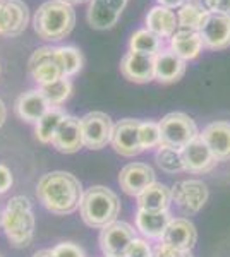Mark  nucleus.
<instances>
[{
    "instance_id": "nucleus-23",
    "label": "nucleus",
    "mask_w": 230,
    "mask_h": 257,
    "mask_svg": "<svg viewBox=\"0 0 230 257\" xmlns=\"http://www.w3.org/2000/svg\"><path fill=\"white\" fill-rule=\"evenodd\" d=\"M169 48L172 50L179 59H182L184 62H189L201 55L204 45L198 31L177 30L174 33L172 38L169 40Z\"/></svg>"
},
{
    "instance_id": "nucleus-24",
    "label": "nucleus",
    "mask_w": 230,
    "mask_h": 257,
    "mask_svg": "<svg viewBox=\"0 0 230 257\" xmlns=\"http://www.w3.org/2000/svg\"><path fill=\"white\" fill-rule=\"evenodd\" d=\"M170 216L169 211H146L137 209L136 213V228L144 235L146 238L162 240L165 233L167 226H169Z\"/></svg>"
},
{
    "instance_id": "nucleus-3",
    "label": "nucleus",
    "mask_w": 230,
    "mask_h": 257,
    "mask_svg": "<svg viewBox=\"0 0 230 257\" xmlns=\"http://www.w3.org/2000/svg\"><path fill=\"white\" fill-rule=\"evenodd\" d=\"M0 226L7 240L16 248H24L33 242L35 237V213L31 202L24 196H16L7 202L0 216Z\"/></svg>"
},
{
    "instance_id": "nucleus-41",
    "label": "nucleus",
    "mask_w": 230,
    "mask_h": 257,
    "mask_svg": "<svg viewBox=\"0 0 230 257\" xmlns=\"http://www.w3.org/2000/svg\"><path fill=\"white\" fill-rule=\"evenodd\" d=\"M62 2H67L70 6H74V4H83V2H88V0H62Z\"/></svg>"
},
{
    "instance_id": "nucleus-12",
    "label": "nucleus",
    "mask_w": 230,
    "mask_h": 257,
    "mask_svg": "<svg viewBox=\"0 0 230 257\" xmlns=\"http://www.w3.org/2000/svg\"><path fill=\"white\" fill-rule=\"evenodd\" d=\"M136 238V231L129 223L114 221L100 233V248L105 255H125L127 247Z\"/></svg>"
},
{
    "instance_id": "nucleus-32",
    "label": "nucleus",
    "mask_w": 230,
    "mask_h": 257,
    "mask_svg": "<svg viewBox=\"0 0 230 257\" xmlns=\"http://www.w3.org/2000/svg\"><path fill=\"white\" fill-rule=\"evenodd\" d=\"M139 143L143 151L160 148L162 144V134H160V123L153 120H146L139 123Z\"/></svg>"
},
{
    "instance_id": "nucleus-8",
    "label": "nucleus",
    "mask_w": 230,
    "mask_h": 257,
    "mask_svg": "<svg viewBox=\"0 0 230 257\" xmlns=\"http://www.w3.org/2000/svg\"><path fill=\"white\" fill-rule=\"evenodd\" d=\"M172 201L184 214H196L208 201V187L201 180H182L172 189Z\"/></svg>"
},
{
    "instance_id": "nucleus-39",
    "label": "nucleus",
    "mask_w": 230,
    "mask_h": 257,
    "mask_svg": "<svg viewBox=\"0 0 230 257\" xmlns=\"http://www.w3.org/2000/svg\"><path fill=\"white\" fill-rule=\"evenodd\" d=\"M6 118H7V108H6V105H4L2 99H0V127L4 125V122H6Z\"/></svg>"
},
{
    "instance_id": "nucleus-9",
    "label": "nucleus",
    "mask_w": 230,
    "mask_h": 257,
    "mask_svg": "<svg viewBox=\"0 0 230 257\" xmlns=\"http://www.w3.org/2000/svg\"><path fill=\"white\" fill-rule=\"evenodd\" d=\"M129 0H90L86 19L93 30L107 31L119 23Z\"/></svg>"
},
{
    "instance_id": "nucleus-14",
    "label": "nucleus",
    "mask_w": 230,
    "mask_h": 257,
    "mask_svg": "<svg viewBox=\"0 0 230 257\" xmlns=\"http://www.w3.org/2000/svg\"><path fill=\"white\" fill-rule=\"evenodd\" d=\"M182 163L184 170L191 173H206L211 172L216 167V158L213 156L211 149L208 148V144L201 139V136H198L196 139H192L189 144H186L182 149Z\"/></svg>"
},
{
    "instance_id": "nucleus-4",
    "label": "nucleus",
    "mask_w": 230,
    "mask_h": 257,
    "mask_svg": "<svg viewBox=\"0 0 230 257\" xmlns=\"http://www.w3.org/2000/svg\"><path fill=\"white\" fill-rule=\"evenodd\" d=\"M81 219L90 228L103 230L110 223L117 221L120 213L119 196L103 185H93L83 194L81 206H79Z\"/></svg>"
},
{
    "instance_id": "nucleus-29",
    "label": "nucleus",
    "mask_w": 230,
    "mask_h": 257,
    "mask_svg": "<svg viewBox=\"0 0 230 257\" xmlns=\"http://www.w3.org/2000/svg\"><path fill=\"white\" fill-rule=\"evenodd\" d=\"M40 89H41V93L45 94V98H47L50 106H60L70 98L74 88H72V81H70V77L64 76L58 81L52 82V84L41 86Z\"/></svg>"
},
{
    "instance_id": "nucleus-21",
    "label": "nucleus",
    "mask_w": 230,
    "mask_h": 257,
    "mask_svg": "<svg viewBox=\"0 0 230 257\" xmlns=\"http://www.w3.org/2000/svg\"><path fill=\"white\" fill-rule=\"evenodd\" d=\"M187 62L179 59L170 48H163L155 55V79L162 84H172L182 79L186 74Z\"/></svg>"
},
{
    "instance_id": "nucleus-31",
    "label": "nucleus",
    "mask_w": 230,
    "mask_h": 257,
    "mask_svg": "<svg viewBox=\"0 0 230 257\" xmlns=\"http://www.w3.org/2000/svg\"><path fill=\"white\" fill-rule=\"evenodd\" d=\"M57 53L65 77H74L76 74L81 72L85 59H83V53L76 47H70V45L57 47Z\"/></svg>"
},
{
    "instance_id": "nucleus-37",
    "label": "nucleus",
    "mask_w": 230,
    "mask_h": 257,
    "mask_svg": "<svg viewBox=\"0 0 230 257\" xmlns=\"http://www.w3.org/2000/svg\"><path fill=\"white\" fill-rule=\"evenodd\" d=\"M14 184V178H12V172L6 165H0V196L6 194L7 190L12 187Z\"/></svg>"
},
{
    "instance_id": "nucleus-30",
    "label": "nucleus",
    "mask_w": 230,
    "mask_h": 257,
    "mask_svg": "<svg viewBox=\"0 0 230 257\" xmlns=\"http://www.w3.org/2000/svg\"><path fill=\"white\" fill-rule=\"evenodd\" d=\"M155 160H157V165L163 170V172L172 173V175L184 170L182 151L177 148L162 146L160 144V148H157V153H155Z\"/></svg>"
},
{
    "instance_id": "nucleus-27",
    "label": "nucleus",
    "mask_w": 230,
    "mask_h": 257,
    "mask_svg": "<svg viewBox=\"0 0 230 257\" xmlns=\"http://www.w3.org/2000/svg\"><path fill=\"white\" fill-rule=\"evenodd\" d=\"M65 111L60 106H52L47 113L41 117L38 122L35 123V136L41 144H52L53 136H55L58 125L65 117Z\"/></svg>"
},
{
    "instance_id": "nucleus-6",
    "label": "nucleus",
    "mask_w": 230,
    "mask_h": 257,
    "mask_svg": "<svg viewBox=\"0 0 230 257\" xmlns=\"http://www.w3.org/2000/svg\"><path fill=\"white\" fill-rule=\"evenodd\" d=\"M28 72L31 79L40 86H47L64 77L57 47H40L33 52L28 62Z\"/></svg>"
},
{
    "instance_id": "nucleus-40",
    "label": "nucleus",
    "mask_w": 230,
    "mask_h": 257,
    "mask_svg": "<svg viewBox=\"0 0 230 257\" xmlns=\"http://www.w3.org/2000/svg\"><path fill=\"white\" fill-rule=\"evenodd\" d=\"M33 257H55L53 255L52 250H48V248H43V250H38L33 254Z\"/></svg>"
},
{
    "instance_id": "nucleus-16",
    "label": "nucleus",
    "mask_w": 230,
    "mask_h": 257,
    "mask_svg": "<svg viewBox=\"0 0 230 257\" xmlns=\"http://www.w3.org/2000/svg\"><path fill=\"white\" fill-rule=\"evenodd\" d=\"M52 146L58 153H64V155H72V153H78L81 148H85L81 118L72 117V115H65L57 128L55 136H53Z\"/></svg>"
},
{
    "instance_id": "nucleus-18",
    "label": "nucleus",
    "mask_w": 230,
    "mask_h": 257,
    "mask_svg": "<svg viewBox=\"0 0 230 257\" xmlns=\"http://www.w3.org/2000/svg\"><path fill=\"white\" fill-rule=\"evenodd\" d=\"M196 240H198V231L194 223L187 218H172L162 237V243L177 250L191 252V248L196 245Z\"/></svg>"
},
{
    "instance_id": "nucleus-15",
    "label": "nucleus",
    "mask_w": 230,
    "mask_h": 257,
    "mask_svg": "<svg viewBox=\"0 0 230 257\" xmlns=\"http://www.w3.org/2000/svg\"><path fill=\"white\" fill-rule=\"evenodd\" d=\"M155 182L153 168L146 163H129L119 173V185L127 196L137 197Z\"/></svg>"
},
{
    "instance_id": "nucleus-13",
    "label": "nucleus",
    "mask_w": 230,
    "mask_h": 257,
    "mask_svg": "<svg viewBox=\"0 0 230 257\" xmlns=\"http://www.w3.org/2000/svg\"><path fill=\"white\" fill-rule=\"evenodd\" d=\"M199 36L203 40L204 48L208 50H225L230 47V16L210 12L203 23Z\"/></svg>"
},
{
    "instance_id": "nucleus-20",
    "label": "nucleus",
    "mask_w": 230,
    "mask_h": 257,
    "mask_svg": "<svg viewBox=\"0 0 230 257\" xmlns=\"http://www.w3.org/2000/svg\"><path fill=\"white\" fill-rule=\"evenodd\" d=\"M50 108L52 106L48 105L47 98H45V94L41 93L40 88L29 89L26 93H23L16 99V105H14L16 115L28 123H36Z\"/></svg>"
},
{
    "instance_id": "nucleus-25",
    "label": "nucleus",
    "mask_w": 230,
    "mask_h": 257,
    "mask_svg": "<svg viewBox=\"0 0 230 257\" xmlns=\"http://www.w3.org/2000/svg\"><path fill=\"white\" fill-rule=\"evenodd\" d=\"M170 202H172V190L158 182L151 184L137 196V206L139 209L146 211H169Z\"/></svg>"
},
{
    "instance_id": "nucleus-26",
    "label": "nucleus",
    "mask_w": 230,
    "mask_h": 257,
    "mask_svg": "<svg viewBox=\"0 0 230 257\" xmlns=\"http://www.w3.org/2000/svg\"><path fill=\"white\" fill-rule=\"evenodd\" d=\"M208 14L210 12L206 11V7L203 4H199L198 0H187L181 9H177L179 30H189L199 33L203 23L208 18Z\"/></svg>"
},
{
    "instance_id": "nucleus-33",
    "label": "nucleus",
    "mask_w": 230,
    "mask_h": 257,
    "mask_svg": "<svg viewBox=\"0 0 230 257\" xmlns=\"http://www.w3.org/2000/svg\"><path fill=\"white\" fill-rule=\"evenodd\" d=\"M125 257H153V248L143 238H134L127 247Z\"/></svg>"
},
{
    "instance_id": "nucleus-35",
    "label": "nucleus",
    "mask_w": 230,
    "mask_h": 257,
    "mask_svg": "<svg viewBox=\"0 0 230 257\" xmlns=\"http://www.w3.org/2000/svg\"><path fill=\"white\" fill-rule=\"evenodd\" d=\"M153 257H192V254L187 250H177L160 242L153 250Z\"/></svg>"
},
{
    "instance_id": "nucleus-22",
    "label": "nucleus",
    "mask_w": 230,
    "mask_h": 257,
    "mask_svg": "<svg viewBox=\"0 0 230 257\" xmlns=\"http://www.w3.org/2000/svg\"><path fill=\"white\" fill-rule=\"evenodd\" d=\"M146 30H149L155 33L157 36H160L162 40L165 38H172L174 33L179 30V23H177V12L169 9V7L163 6H153L148 11L144 18Z\"/></svg>"
},
{
    "instance_id": "nucleus-36",
    "label": "nucleus",
    "mask_w": 230,
    "mask_h": 257,
    "mask_svg": "<svg viewBox=\"0 0 230 257\" xmlns=\"http://www.w3.org/2000/svg\"><path fill=\"white\" fill-rule=\"evenodd\" d=\"M203 6L208 12L230 16V0H203Z\"/></svg>"
},
{
    "instance_id": "nucleus-1",
    "label": "nucleus",
    "mask_w": 230,
    "mask_h": 257,
    "mask_svg": "<svg viewBox=\"0 0 230 257\" xmlns=\"http://www.w3.org/2000/svg\"><path fill=\"white\" fill-rule=\"evenodd\" d=\"M83 185L69 172H50L40 178L36 185V196L43 208L57 216L72 214L79 209L83 199Z\"/></svg>"
},
{
    "instance_id": "nucleus-2",
    "label": "nucleus",
    "mask_w": 230,
    "mask_h": 257,
    "mask_svg": "<svg viewBox=\"0 0 230 257\" xmlns=\"http://www.w3.org/2000/svg\"><path fill=\"white\" fill-rule=\"evenodd\" d=\"M76 26V11L62 0H47L38 7L33 18V30L43 41L55 43L67 38Z\"/></svg>"
},
{
    "instance_id": "nucleus-28",
    "label": "nucleus",
    "mask_w": 230,
    "mask_h": 257,
    "mask_svg": "<svg viewBox=\"0 0 230 257\" xmlns=\"http://www.w3.org/2000/svg\"><path fill=\"white\" fill-rule=\"evenodd\" d=\"M129 50L136 53H143V55L155 57L163 50V40L149 30H146V28H141V30H136L131 35Z\"/></svg>"
},
{
    "instance_id": "nucleus-38",
    "label": "nucleus",
    "mask_w": 230,
    "mask_h": 257,
    "mask_svg": "<svg viewBox=\"0 0 230 257\" xmlns=\"http://www.w3.org/2000/svg\"><path fill=\"white\" fill-rule=\"evenodd\" d=\"M187 0H157L158 6H163V7H169V9H181V7L186 4Z\"/></svg>"
},
{
    "instance_id": "nucleus-5",
    "label": "nucleus",
    "mask_w": 230,
    "mask_h": 257,
    "mask_svg": "<svg viewBox=\"0 0 230 257\" xmlns=\"http://www.w3.org/2000/svg\"><path fill=\"white\" fill-rule=\"evenodd\" d=\"M158 123H160L162 146L182 149L186 144H189L192 139L199 136L196 122L184 111L167 113Z\"/></svg>"
},
{
    "instance_id": "nucleus-19",
    "label": "nucleus",
    "mask_w": 230,
    "mask_h": 257,
    "mask_svg": "<svg viewBox=\"0 0 230 257\" xmlns=\"http://www.w3.org/2000/svg\"><path fill=\"white\" fill-rule=\"evenodd\" d=\"M199 136L211 149L216 161L230 160V122L216 120V122L208 123Z\"/></svg>"
},
{
    "instance_id": "nucleus-11",
    "label": "nucleus",
    "mask_w": 230,
    "mask_h": 257,
    "mask_svg": "<svg viewBox=\"0 0 230 257\" xmlns=\"http://www.w3.org/2000/svg\"><path fill=\"white\" fill-rule=\"evenodd\" d=\"M139 120L134 118H122L114 125L110 144L120 156L132 158L143 151L139 143Z\"/></svg>"
},
{
    "instance_id": "nucleus-34",
    "label": "nucleus",
    "mask_w": 230,
    "mask_h": 257,
    "mask_svg": "<svg viewBox=\"0 0 230 257\" xmlns=\"http://www.w3.org/2000/svg\"><path fill=\"white\" fill-rule=\"evenodd\" d=\"M52 252L55 257H86L85 250L72 242H60L52 248Z\"/></svg>"
},
{
    "instance_id": "nucleus-7",
    "label": "nucleus",
    "mask_w": 230,
    "mask_h": 257,
    "mask_svg": "<svg viewBox=\"0 0 230 257\" xmlns=\"http://www.w3.org/2000/svg\"><path fill=\"white\" fill-rule=\"evenodd\" d=\"M81 131L85 148L102 149L110 143L114 123H112V118L103 111H90L81 118Z\"/></svg>"
},
{
    "instance_id": "nucleus-10",
    "label": "nucleus",
    "mask_w": 230,
    "mask_h": 257,
    "mask_svg": "<svg viewBox=\"0 0 230 257\" xmlns=\"http://www.w3.org/2000/svg\"><path fill=\"white\" fill-rule=\"evenodd\" d=\"M29 24V9L23 0H0V36L23 35Z\"/></svg>"
},
{
    "instance_id": "nucleus-42",
    "label": "nucleus",
    "mask_w": 230,
    "mask_h": 257,
    "mask_svg": "<svg viewBox=\"0 0 230 257\" xmlns=\"http://www.w3.org/2000/svg\"><path fill=\"white\" fill-rule=\"evenodd\" d=\"M105 257H125V255H105Z\"/></svg>"
},
{
    "instance_id": "nucleus-17",
    "label": "nucleus",
    "mask_w": 230,
    "mask_h": 257,
    "mask_svg": "<svg viewBox=\"0 0 230 257\" xmlns=\"http://www.w3.org/2000/svg\"><path fill=\"white\" fill-rule=\"evenodd\" d=\"M120 74L131 82L146 84L155 79V57L129 50L120 60Z\"/></svg>"
}]
</instances>
